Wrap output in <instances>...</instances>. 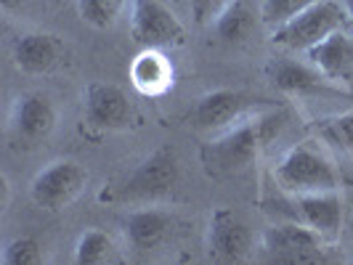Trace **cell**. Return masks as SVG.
Returning <instances> with one entry per match:
<instances>
[{
  "mask_svg": "<svg viewBox=\"0 0 353 265\" xmlns=\"http://www.w3.org/2000/svg\"><path fill=\"white\" fill-rule=\"evenodd\" d=\"M290 114L279 106H263L239 123L229 125L218 138L202 146L199 159L210 176H231L245 170L284 133Z\"/></svg>",
  "mask_w": 353,
  "mask_h": 265,
  "instance_id": "obj_1",
  "label": "cell"
},
{
  "mask_svg": "<svg viewBox=\"0 0 353 265\" xmlns=\"http://www.w3.org/2000/svg\"><path fill=\"white\" fill-rule=\"evenodd\" d=\"M274 178L287 194H314L340 189V176L332 159L311 143H298L287 149L274 167Z\"/></svg>",
  "mask_w": 353,
  "mask_h": 265,
  "instance_id": "obj_2",
  "label": "cell"
},
{
  "mask_svg": "<svg viewBox=\"0 0 353 265\" xmlns=\"http://www.w3.org/2000/svg\"><path fill=\"white\" fill-rule=\"evenodd\" d=\"M351 21L345 14V6H340L335 0H319L314 6H308L298 17H292L287 24L276 27L271 43L279 45L284 51H311L321 40L335 35L340 30H345Z\"/></svg>",
  "mask_w": 353,
  "mask_h": 265,
  "instance_id": "obj_3",
  "label": "cell"
},
{
  "mask_svg": "<svg viewBox=\"0 0 353 265\" xmlns=\"http://www.w3.org/2000/svg\"><path fill=\"white\" fill-rule=\"evenodd\" d=\"M181 178V162L176 149L162 146L136 165V170L117 186L114 199L120 202H152L170 194Z\"/></svg>",
  "mask_w": 353,
  "mask_h": 265,
  "instance_id": "obj_4",
  "label": "cell"
},
{
  "mask_svg": "<svg viewBox=\"0 0 353 265\" xmlns=\"http://www.w3.org/2000/svg\"><path fill=\"white\" fill-rule=\"evenodd\" d=\"M130 37L139 48H178L186 43V30L178 17L159 0H133L130 3Z\"/></svg>",
  "mask_w": 353,
  "mask_h": 265,
  "instance_id": "obj_5",
  "label": "cell"
},
{
  "mask_svg": "<svg viewBox=\"0 0 353 265\" xmlns=\"http://www.w3.org/2000/svg\"><path fill=\"white\" fill-rule=\"evenodd\" d=\"M88 183V173L74 159H56L46 165L30 183V199L40 210L59 212L70 207L77 196L83 194Z\"/></svg>",
  "mask_w": 353,
  "mask_h": 265,
  "instance_id": "obj_6",
  "label": "cell"
},
{
  "mask_svg": "<svg viewBox=\"0 0 353 265\" xmlns=\"http://www.w3.org/2000/svg\"><path fill=\"white\" fill-rule=\"evenodd\" d=\"M263 106H271V101L242 93V90H210L196 98V104L189 112V123L199 130H226L229 125L239 123L242 117H248Z\"/></svg>",
  "mask_w": 353,
  "mask_h": 265,
  "instance_id": "obj_7",
  "label": "cell"
},
{
  "mask_svg": "<svg viewBox=\"0 0 353 265\" xmlns=\"http://www.w3.org/2000/svg\"><path fill=\"white\" fill-rule=\"evenodd\" d=\"M324 236L305 223H282L263 233V255L271 263L305 265L321 260Z\"/></svg>",
  "mask_w": 353,
  "mask_h": 265,
  "instance_id": "obj_8",
  "label": "cell"
},
{
  "mask_svg": "<svg viewBox=\"0 0 353 265\" xmlns=\"http://www.w3.org/2000/svg\"><path fill=\"white\" fill-rule=\"evenodd\" d=\"M252 252L248 220L231 207H218L208 226V255L215 263H242Z\"/></svg>",
  "mask_w": 353,
  "mask_h": 265,
  "instance_id": "obj_9",
  "label": "cell"
},
{
  "mask_svg": "<svg viewBox=\"0 0 353 265\" xmlns=\"http://www.w3.org/2000/svg\"><path fill=\"white\" fill-rule=\"evenodd\" d=\"M83 117L90 130H125L133 123V106L120 85L90 83L83 93Z\"/></svg>",
  "mask_w": 353,
  "mask_h": 265,
  "instance_id": "obj_10",
  "label": "cell"
},
{
  "mask_svg": "<svg viewBox=\"0 0 353 265\" xmlns=\"http://www.w3.org/2000/svg\"><path fill=\"white\" fill-rule=\"evenodd\" d=\"M56 127V106L46 93L27 90L11 109V136L24 146L46 141Z\"/></svg>",
  "mask_w": 353,
  "mask_h": 265,
  "instance_id": "obj_11",
  "label": "cell"
},
{
  "mask_svg": "<svg viewBox=\"0 0 353 265\" xmlns=\"http://www.w3.org/2000/svg\"><path fill=\"white\" fill-rule=\"evenodd\" d=\"M295 218L308 229L321 233L327 242H335L343 231V199L337 191H314V194H287Z\"/></svg>",
  "mask_w": 353,
  "mask_h": 265,
  "instance_id": "obj_12",
  "label": "cell"
},
{
  "mask_svg": "<svg viewBox=\"0 0 353 265\" xmlns=\"http://www.w3.org/2000/svg\"><path fill=\"white\" fill-rule=\"evenodd\" d=\"M64 56L61 40L51 32H24L11 45V59L24 74H48Z\"/></svg>",
  "mask_w": 353,
  "mask_h": 265,
  "instance_id": "obj_13",
  "label": "cell"
},
{
  "mask_svg": "<svg viewBox=\"0 0 353 265\" xmlns=\"http://www.w3.org/2000/svg\"><path fill=\"white\" fill-rule=\"evenodd\" d=\"M268 77L282 93L290 96H308V93H321V90H330V83L321 72L308 61H295V59H274L268 67Z\"/></svg>",
  "mask_w": 353,
  "mask_h": 265,
  "instance_id": "obj_14",
  "label": "cell"
},
{
  "mask_svg": "<svg viewBox=\"0 0 353 265\" xmlns=\"http://www.w3.org/2000/svg\"><path fill=\"white\" fill-rule=\"evenodd\" d=\"M308 61L316 67L327 80L332 83H345L353 74V37L340 30L335 35H330L327 40H321L319 45H314L311 51H305Z\"/></svg>",
  "mask_w": 353,
  "mask_h": 265,
  "instance_id": "obj_15",
  "label": "cell"
},
{
  "mask_svg": "<svg viewBox=\"0 0 353 265\" xmlns=\"http://www.w3.org/2000/svg\"><path fill=\"white\" fill-rule=\"evenodd\" d=\"M170 223V215L154 207L133 210L125 218V239L136 252H152L165 242Z\"/></svg>",
  "mask_w": 353,
  "mask_h": 265,
  "instance_id": "obj_16",
  "label": "cell"
},
{
  "mask_svg": "<svg viewBox=\"0 0 353 265\" xmlns=\"http://www.w3.org/2000/svg\"><path fill=\"white\" fill-rule=\"evenodd\" d=\"M130 80L143 96H159L173 85V64L157 48H143L130 67Z\"/></svg>",
  "mask_w": 353,
  "mask_h": 265,
  "instance_id": "obj_17",
  "label": "cell"
},
{
  "mask_svg": "<svg viewBox=\"0 0 353 265\" xmlns=\"http://www.w3.org/2000/svg\"><path fill=\"white\" fill-rule=\"evenodd\" d=\"M215 30L223 43H245L255 30V11L248 0H231L215 19Z\"/></svg>",
  "mask_w": 353,
  "mask_h": 265,
  "instance_id": "obj_18",
  "label": "cell"
},
{
  "mask_svg": "<svg viewBox=\"0 0 353 265\" xmlns=\"http://www.w3.org/2000/svg\"><path fill=\"white\" fill-rule=\"evenodd\" d=\"M120 255L112 242V236L99 229L85 231L74 244V263L77 265H106L117 263Z\"/></svg>",
  "mask_w": 353,
  "mask_h": 265,
  "instance_id": "obj_19",
  "label": "cell"
},
{
  "mask_svg": "<svg viewBox=\"0 0 353 265\" xmlns=\"http://www.w3.org/2000/svg\"><path fill=\"white\" fill-rule=\"evenodd\" d=\"M123 6L125 0H77V14L93 30H109L117 21Z\"/></svg>",
  "mask_w": 353,
  "mask_h": 265,
  "instance_id": "obj_20",
  "label": "cell"
},
{
  "mask_svg": "<svg viewBox=\"0 0 353 265\" xmlns=\"http://www.w3.org/2000/svg\"><path fill=\"white\" fill-rule=\"evenodd\" d=\"M314 3H319V0H261V19L268 27L276 30Z\"/></svg>",
  "mask_w": 353,
  "mask_h": 265,
  "instance_id": "obj_21",
  "label": "cell"
},
{
  "mask_svg": "<svg viewBox=\"0 0 353 265\" xmlns=\"http://www.w3.org/2000/svg\"><path fill=\"white\" fill-rule=\"evenodd\" d=\"M43 247L35 236H19L3 249V265H40Z\"/></svg>",
  "mask_w": 353,
  "mask_h": 265,
  "instance_id": "obj_22",
  "label": "cell"
},
{
  "mask_svg": "<svg viewBox=\"0 0 353 265\" xmlns=\"http://www.w3.org/2000/svg\"><path fill=\"white\" fill-rule=\"evenodd\" d=\"M321 136L330 138L332 143H340L345 151H351L353 154V114H343V117L324 120V125H321Z\"/></svg>",
  "mask_w": 353,
  "mask_h": 265,
  "instance_id": "obj_23",
  "label": "cell"
},
{
  "mask_svg": "<svg viewBox=\"0 0 353 265\" xmlns=\"http://www.w3.org/2000/svg\"><path fill=\"white\" fill-rule=\"evenodd\" d=\"M229 3L231 0H189V8L196 24H215V19L223 14Z\"/></svg>",
  "mask_w": 353,
  "mask_h": 265,
  "instance_id": "obj_24",
  "label": "cell"
},
{
  "mask_svg": "<svg viewBox=\"0 0 353 265\" xmlns=\"http://www.w3.org/2000/svg\"><path fill=\"white\" fill-rule=\"evenodd\" d=\"M27 0H0V6L6 8V11H17V8H21Z\"/></svg>",
  "mask_w": 353,
  "mask_h": 265,
  "instance_id": "obj_25",
  "label": "cell"
},
{
  "mask_svg": "<svg viewBox=\"0 0 353 265\" xmlns=\"http://www.w3.org/2000/svg\"><path fill=\"white\" fill-rule=\"evenodd\" d=\"M343 6H345V14H348V21L353 27V0H343Z\"/></svg>",
  "mask_w": 353,
  "mask_h": 265,
  "instance_id": "obj_26",
  "label": "cell"
}]
</instances>
